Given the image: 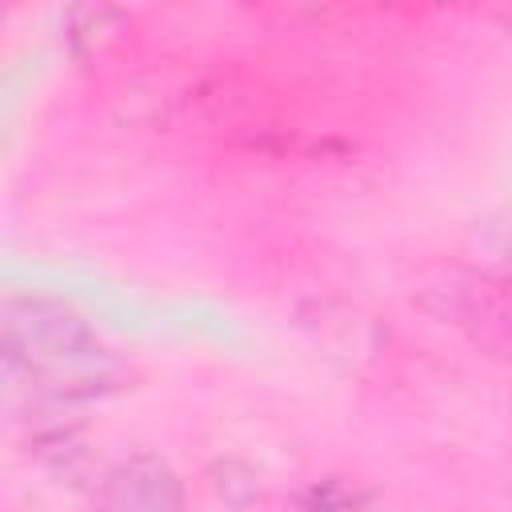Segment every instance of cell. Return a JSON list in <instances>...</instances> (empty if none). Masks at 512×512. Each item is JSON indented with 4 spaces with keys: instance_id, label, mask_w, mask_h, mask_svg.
<instances>
[{
    "instance_id": "cell-1",
    "label": "cell",
    "mask_w": 512,
    "mask_h": 512,
    "mask_svg": "<svg viewBox=\"0 0 512 512\" xmlns=\"http://www.w3.org/2000/svg\"><path fill=\"white\" fill-rule=\"evenodd\" d=\"M4 368L12 388L52 408L92 400L116 380V360L84 316L44 296H12L4 304Z\"/></svg>"
},
{
    "instance_id": "cell-2",
    "label": "cell",
    "mask_w": 512,
    "mask_h": 512,
    "mask_svg": "<svg viewBox=\"0 0 512 512\" xmlns=\"http://www.w3.org/2000/svg\"><path fill=\"white\" fill-rule=\"evenodd\" d=\"M88 512H180V476L152 452L112 464Z\"/></svg>"
},
{
    "instance_id": "cell-3",
    "label": "cell",
    "mask_w": 512,
    "mask_h": 512,
    "mask_svg": "<svg viewBox=\"0 0 512 512\" xmlns=\"http://www.w3.org/2000/svg\"><path fill=\"white\" fill-rule=\"evenodd\" d=\"M356 504H360V496L348 492V488H340L336 480L312 488V512H348V508H356Z\"/></svg>"
}]
</instances>
